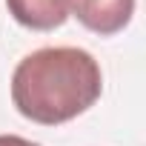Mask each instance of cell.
<instances>
[{
	"label": "cell",
	"instance_id": "3957f363",
	"mask_svg": "<svg viewBox=\"0 0 146 146\" xmlns=\"http://www.w3.org/2000/svg\"><path fill=\"white\" fill-rule=\"evenodd\" d=\"M6 6L9 15L32 32L60 29L69 17V0H6Z\"/></svg>",
	"mask_w": 146,
	"mask_h": 146
},
{
	"label": "cell",
	"instance_id": "277c9868",
	"mask_svg": "<svg viewBox=\"0 0 146 146\" xmlns=\"http://www.w3.org/2000/svg\"><path fill=\"white\" fill-rule=\"evenodd\" d=\"M3 146H40V143H32V140L17 137V135H3Z\"/></svg>",
	"mask_w": 146,
	"mask_h": 146
},
{
	"label": "cell",
	"instance_id": "6da1fadb",
	"mask_svg": "<svg viewBox=\"0 0 146 146\" xmlns=\"http://www.w3.org/2000/svg\"><path fill=\"white\" fill-rule=\"evenodd\" d=\"M103 92L100 63L78 46H43L12 75L15 109L40 126H60L89 112Z\"/></svg>",
	"mask_w": 146,
	"mask_h": 146
},
{
	"label": "cell",
	"instance_id": "7a4b0ae2",
	"mask_svg": "<svg viewBox=\"0 0 146 146\" xmlns=\"http://www.w3.org/2000/svg\"><path fill=\"white\" fill-rule=\"evenodd\" d=\"M69 12L95 35L112 37L123 32L135 15V0H69Z\"/></svg>",
	"mask_w": 146,
	"mask_h": 146
}]
</instances>
